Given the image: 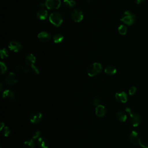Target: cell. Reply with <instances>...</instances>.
I'll return each instance as SVG.
<instances>
[{
  "instance_id": "1",
  "label": "cell",
  "mask_w": 148,
  "mask_h": 148,
  "mask_svg": "<svg viewBox=\"0 0 148 148\" xmlns=\"http://www.w3.org/2000/svg\"><path fill=\"white\" fill-rule=\"evenodd\" d=\"M125 110L130 114V122L131 125L134 127H137L141 121V117L140 114L132 111L129 107L125 108Z\"/></svg>"
},
{
  "instance_id": "2",
  "label": "cell",
  "mask_w": 148,
  "mask_h": 148,
  "mask_svg": "<svg viewBox=\"0 0 148 148\" xmlns=\"http://www.w3.org/2000/svg\"><path fill=\"white\" fill-rule=\"evenodd\" d=\"M135 15L130 10H127L123 14L120 20L127 25H132L135 21Z\"/></svg>"
},
{
  "instance_id": "3",
  "label": "cell",
  "mask_w": 148,
  "mask_h": 148,
  "mask_svg": "<svg viewBox=\"0 0 148 148\" xmlns=\"http://www.w3.org/2000/svg\"><path fill=\"white\" fill-rule=\"evenodd\" d=\"M102 69V67L100 63L94 62L88 66L87 69V72L89 76L92 77L99 73L101 72Z\"/></svg>"
},
{
  "instance_id": "4",
  "label": "cell",
  "mask_w": 148,
  "mask_h": 148,
  "mask_svg": "<svg viewBox=\"0 0 148 148\" xmlns=\"http://www.w3.org/2000/svg\"><path fill=\"white\" fill-rule=\"evenodd\" d=\"M50 22L56 27H59L61 25L63 19L60 13L53 12L49 16Z\"/></svg>"
},
{
  "instance_id": "5",
  "label": "cell",
  "mask_w": 148,
  "mask_h": 148,
  "mask_svg": "<svg viewBox=\"0 0 148 148\" xmlns=\"http://www.w3.org/2000/svg\"><path fill=\"white\" fill-rule=\"evenodd\" d=\"M71 16L72 19L75 22H80L83 18V12L79 8H75L73 9L71 13Z\"/></svg>"
},
{
  "instance_id": "6",
  "label": "cell",
  "mask_w": 148,
  "mask_h": 148,
  "mask_svg": "<svg viewBox=\"0 0 148 148\" xmlns=\"http://www.w3.org/2000/svg\"><path fill=\"white\" fill-rule=\"evenodd\" d=\"M61 5L60 0H46L45 1V6L50 10H55L59 8Z\"/></svg>"
},
{
  "instance_id": "7",
  "label": "cell",
  "mask_w": 148,
  "mask_h": 148,
  "mask_svg": "<svg viewBox=\"0 0 148 148\" xmlns=\"http://www.w3.org/2000/svg\"><path fill=\"white\" fill-rule=\"evenodd\" d=\"M129 139L131 143H132L133 145H138L141 142L140 135L135 131H132L131 132L129 136Z\"/></svg>"
},
{
  "instance_id": "8",
  "label": "cell",
  "mask_w": 148,
  "mask_h": 148,
  "mask_svg": "<svg viewBox=\"0 0 148 148\" xmlns=\"http://www.w3.org/2000/svg\"><path fill=\"white\" fill-rule=\"evenodd\" d=\"M5 81L8 86H13L17 82V76L13 72H10L6 76Z\"/></svg>"
},
{
  "instance_id": "9",
  "label": "cell",
  "mask_w": 148,
  "mask_h": 148,
  "mask_svg": "<svg viewBox=\"0 0 148 148\" xmlns=\"http://www.w3.org/2000/svg\"><path fill=\"white\" fill-rule=\"evenodd\" d=\"M42 119V114L39 112H33L29 117V121L32 124H38L40 123Z\"/></svg>"
},
{
  "instance_id": "10",
  "label": "cell",
  "mask_w": 148,
  "mask_h": 148,
  "mask_svg": "<svg viewBox=\"0 0 148 148\" xmlns=\"http://www.w3.org/2000/svg\"><path fill=\"white\" fill-rule=\"evenodd\" d=\"M9 49L13 52H18L21 50L22 46L20 42L16 40H12L8 45Z\"/></svg>"
},
{
  "instance_id": "11",
  "label": "cell",
  "mask_w": 148,
  "mask_h": 148,
  "mask_svg": "<svg viewBox=\"0 0 148 148\" xmlns=\"http://www.w3.org/2000/svg\"><path fill=\"white\" fill-rule=\"evenodd\" d=\"M38 38L39 40L43 43L48 42L51 39V35L46 31H42L39 33L38 35Z\"/></svg>"
},
{
  "instance_id": "12",
  "label": "cell",
  "mask_w": 148,
  "mask_h": 148,
  "mask_svg": "<svg viewBox=\"0 0 148 148\" xmlns=\"http://www.w3.org/2000/svg\"><path fill=\"white\" fill-rule=\"evenodd\" d=\"M2 98L3 99H7L11 101H14L16 99L15 93L10 90H6L2 92Z\"/></svg>"
},
{
  "instance_id": "13",
  "label": "cell",
  "mask_w": 148,
  "mask_h": 148,
  "mask_svg": "<svg viewBox=\"0 0 148 148\" xmlns=\"http://www.w3.org/2000/svg\"><path fill=\"white\" fill-rule=\"evenodd\" d=\"M115 98L119 102L125 103L127 102L128 98H127V94L125 92L122 91V92H119L116 93L115 94Z\"/></svg>"
},
{
  "instance_id": "14",
  "label": "cell",
  "mask_w": 148,
  "mask_h": 148,
  "mask_svg": "<svg viewBox=\"0 0 148 148\" xmlns=\"http://www.w3.org/2000/svg\"><path fill=\"white\" fill-rule=\"evenodd\" d=\"M37 143L41 148H48L49 146V140L43 136H40L38 139Z\"/></svg>"
},
{
  "instance_id": "15",
  "label": "cell",
  "mask_w": 148,
  "mask_h": 148,
  "mask_svg": "<svg viewBox=\"0 0 148 148\" xmlns=\"http://www.w3.org/2000/svg\"><path fill=\"white\" fill-rule=\"evenodd\" d=\"M36 61L35 56L32 54H29L26 56L25 58V62L28 66H31L34 65Z\"/></svg>"
},
{
  "instance_id": "16",
  "label": "cell",
  "mask_w": 148,
  "mask_h": 148,
  "mask_svg": "<svg viewBox=\"0 0 148 148\" xmlns=\"http://www.w3.org/2000/svg\"><path fill=\"white\" fill-rule=\"evenodd\" d=\"M106 113V110L104 106L99 105L95 108V114L99 117L104 116Z\"/></svg>"
},
{
  "instance_id": "17",
  "label": "cell",
  "mask_w": 148,
  "mask_h": 148,
  "mask_svg": "<svg viewBox=\"0 0 148 148\" xmlns=\"http://www.w3.org/2000/svg\"><path fill=\"white\" fill-rule=\"evenodd\" d=\"M47 17V12L45 9H40L36 13V17L40 20L46 19Z\"/></svg>"
},
{
  "instance_id": "18",
  "label": "cell",
  "mask_w": 148,
  "mask_h": 148,
  "mask_svg": "<svg viewBox=\"0 0 148 148\" xmlns=\"http://www.w3.org/2000/svg\"><path fill=\"white\" fill-rule=\"evenodd\" d=\"M35 146V143L34 140L32 138H29L26 140L24 143L23 147V148H34Z\"/></svg>"
},
{
  "instance_id": "19",
  "label": "cell",
  "mask_w": 148,
  "mask_h": 148,
  "mask_svg": "<svg viewBox=\"0 0 148 148\" xmlns=\"http://www.w3.org/2000/svg\"><path fill=\"white\" fill-rule=\"evenodd\" d=\"M116 119L120 122H124L127 119L126 114L123 111H118L116 113Z\"/></svg>"
},
{
  "instance_id": "20",
  "label": "cell",
  "mask_w": 148,
  "mask_h": 148,
  "mask_svg": "<svg viewBox=\"0 0 148 148\" xmlns=\"http://www.w3.org/2000/svg\"><path fill=\"white\" fill-rule=\"evenodd\" d=\"M105 73L109 75H113L116 73V69L112 65H108L105 69Z\"/></svg>"
},
{
  "instance_id": "21",
  "label": "cell",
  "mask_w": 148,
  "mask_h": 148,
  "mask_svg": "<svg viewBox=\"0 0 148 148\" xmlns=\"http://www.w3.org/2000/svg\"><path fill=\"white\" fill-rule=\"evenodd\" d=\"M63 39H64V36L60 34H56L53 37V41L56 43H58L61 42L62 41Z\"/></svg>"
},
{
  "instance_id": "22",
  "label": "cell",
  "mask_w": 148,
  "mask_h": 148,
  "mask_svg": "<svg viewBox=\"0 0 148 148\" xmlns=\"http://www.w3.org/2000/svg\"><path fill=\"white\" fill-rule=\"evenodd\" d=\"M64 3L67 8H73L76 5L75 0H64Z\"/></svg>"
},
{
  "instance_id": "23",
  "label": "cell",
  "mask_w": 148,
  "mask_h": 148,
  "mask_svg": "<svg viewBox=\"0 0 148 148\" xmlns=\"http://www.w3.org/2000/svg\"><path fill=\"white\" fill-rule=\"evenodd\" d=\"M119 33L122 35H125L127 31V28L124 25H120L118 28Z\"/></svg>"
},
{
  "instance_id": "24",
  "label": "cell",
  "mask_w": 148,
  "mask_h": 148,
  "mask_svg": "<svg viewBox=\"0 0 148 148\" xmlns=\"http://www.w3.org/2000/svg\"><path fill=\"white\" fill-rule=\"evenodd\" d=\"M0 54H1V58L3 59V58H5L6 57H8L9 56V52L6 49H2L0 51Z\"/></svg>"
},
{
  "instance_id": "25",
  "label": "cell",
  "mask_w": 148,
  "mask_h": 148,
  "mask_svg": "<svg viewBox=\"0 0 148 148\" xmlns=\"http://www.w3.org/2000/svg\"><path fill=\"white\" fill-rule=\"evenodd\" d=\"M30 71L34 75H38L39 73V68L38 67H36V66H35L34 65L31 66Z\"/></svg>"
},
{
  "instance_id": "26",
  "label": "cell",
  "mask_w": 148,
  "mask_h": 148,
  "mask_svg": "<svg viewBox=\"0 0 148 148\" xmlns=\"http://www.w3.org/2000/svg\"><path fill=\"white\" fill-rule=\"evenodd\" d=\"M2 130L3 131V135H4L5 136H6V137L10 135V129L8 127L5 126V127L3 128V129H2Z\"/></svg>"
},
{
  "instance_id": "27",
  "label": "cell",
  "mask_w": 148,
  "mask_h": 148,
  "mask_svg": "<svg viewBox=\"0 0 148 148\" xmlns=\"http://www.w3.org/2000/svg\"><path fill=\"white\" fill-rule=\"evenodd\" d=\"M92 103L94 106H98L99 105H101V100L100 98L98 97H95L93 99H92Z\"/></svg>"
},
{
  "instance_id": "28",
  "label": "cell",
  "mask_w": 148,
  "mask_h": 148,
  "mask_svg": "<svg viewBox=\"0 0 148 148\" xmlns=\"http://www.w3.org/2000/svg\"><path fill=\"white\" fill-rule=\"evenodd\" d=\"M40 135V131L38 130V131H35V132H34L32 134V138L33 139H38L39 138Z\"/></svg>"
},
{
  "instance_id": "29",
  "label": "cell",
  "mask_w": 148,
  "mask_h": 148,
  "mask_svg": "<svg viewBox=\"0 0 148 148\" xmlns=\"http://www.w3.org/2000/svg\"><path fill=\"white\" fill-rule=\"evenodd\" d=\"M1 74H3L7 70V66L6 64L3 62H1Z\"/></svg>"
},
{
  "instance_id": "30",
  "label": "cell",
  "mask_w": 148,
  "mask_h": 148,
  "mask_svg": "<svg viewBox=\"0 0 148 148\" xmlns=\"http://www.w3.org/2000/svg\"><path fill=\"white\" fill-rule=\"evenodd\" d=\"M136 92V88L135 86H132L128 90V93L130 95H132Z\"/></svg>"
},
{
  "instance_id": "31",
  "label": "cell",
  "mask_w": 148,
  "mask_h": 148,
  "mask_svg": "<svg viewBox=\"0 0 148 148\" xmlns=\"http://www.w3.org/2000/svg\"><path fill=\"white\" fill-rule=\"evenodd\" d=\"M139 145L141 148H148V143L145 142H141L139 143Z\"/></svg>"
},
{
  "instance_id": "32",
  "label": "cell",
  "mask_w": 148,
  "mask_h": 148,
  "mask_svg": "<svg viewBox=\"0 0 148 148\" xmlns=\"http://www.w3.org/2000/svg\"><path fill=\"white\" fill-rule=\"evenodd\" d=\"M25 69V68H24V66H23L21 65H18L16 66V69L18 71H24Z\"/></svg>"
},
{
  "instance_id": "33",
  "label": "cell",
  "mask_w": 148,
  "mask_h": 148,
  "mask_svg": "<svg viewBox=\"0 0 148 148\" xmlns=\"http://www.w3.org/2000/svg\"><path fill=\"white\" fill-rule=\"evenodd\" d=\"M145 0H134L135 2L136 3V4H138V5H140V4H142L144 2H145Z\"/></svg>"
},
{
  "instance_id": "34",
  "label": "cell",
  "mask_w": 148,
  "mask_h": 148,
  "mask_svg": "<svg viewBox=\"0 0 148 148\" xmlns=\"http://www.w3.org/2000/svg\"><path fill=\"white\" fill-rule=\"evenodd\" d=\"M4 127H5L4 123H3V122H1V130H2Z\"/></svg>"
},
{
  "instance_id": "35",
  "label": "cell",
  "mask_w": 148,
  "mask_h": 148,
  "mask_svg": "<svg viewBox=\"0 0 148 148\" xmlns=\"http://www.w3.org/2000/svg\"><path fill=\"white\" fill-rule=\"evenodd\" d=\"M2 87H2V83H1V90H2V88H3Z\"/></svg>"
},
{
  "instance_id": "36",
  "label": "cell",
  "mask_w": 148,
  "mask_h": 148,
  "mask_svg": "<svg viewBox=\"0 0 148 148\" xmlns=\"http://www.w3.org/2000/svg\"><path fill=\"white\" fill-rule=\"evenodd\" d=\"M86 1H87V2H90L91 0H86Z\"/></svg>"
}]
</instances>
